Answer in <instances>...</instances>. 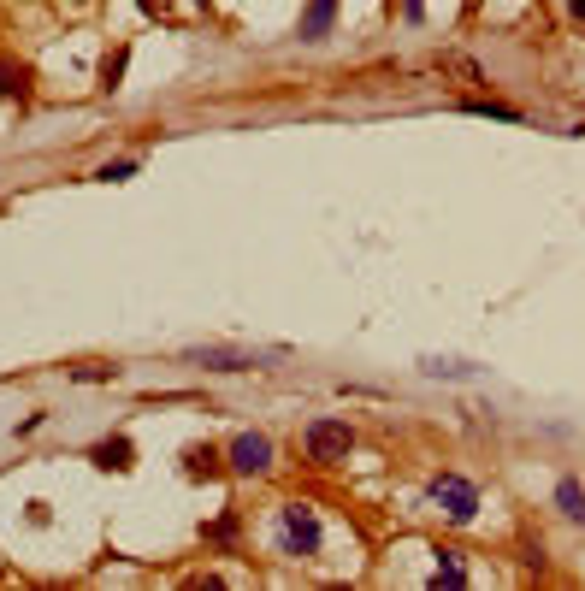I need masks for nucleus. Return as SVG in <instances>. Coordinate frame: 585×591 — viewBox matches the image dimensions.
I'll return each instance as SVG.
<instances>
[{
    "instance_id": "1",
    "label": "nucleus",
    "mask_w": 585,
    "mask_h": 591,
    "mask_svg": "<svg viewBox=\"0 0 585 591\" xmlns=\"http://www.w3.org/2000/svg\"><path fill=\"white\" fill-rule=\"evenodd\" d=\"M320 515L308 509V503H284L278 509V544L290 550V556H320Z\"/></svg>"
},
{
    "instance_id": "2",
    "label": "nucleus",
    "mask_w": 585,
    "mask_h": 591,
    "mask_svg": "<svg viewBox=\"0 0 585 591\" xmlns=\"http://www.w3.org/2000/svg\"><path fill=\"white\" fill-rule=\"evenodd\" d=\"M349 450H355L349 420H314V426H308V461L337 467V461H349Z\"/></svg>"
},
{
    "instance_id": "3",
    "label": "nucleus",
    "mask_w": 585,
    "mask_h": 591,
    "mask_svg": "<svg viewBox=\"0 0 585 591\" xmlns=\"http://www.w3.org/2000/svg\"><path fill=\"white\" fill-rule=\"evenodd\" d=\"M426 497H432L450 521H473V515H479V491H473L461 473H438V479L426 485Z\"/></svg>"
},
{
    "instance_id": "4",
    "label": "nucleus",
    "mask_w": 585,
    "mask_h": 591,
    "mask_svg": "<svg viewBox=\"0 0 585 591\" xmlns=\"http://www.w3.org/2000/svg\"><path fill=\"white\" fill-rule=\"evenodd\" d=\"M231 467L237 473H266L272 467V438L266 432H237L231 438Z\"/></svg>"
},
{
    "instance_id": "5",
    "label": "nucleus",
    "mask_w": 585,
    "mask_h": 591,
    "mask_svg": "<svg viewBox=\"0 0 585 591\" xmlns=\"http://www.w3.org/2000/svg\"><path fill=\"white\" fill-rule=\"evenodd\" d=\"M331 24H337V0H308V12H302V42H325Z\"/></svg>"
},
{
    "instance_id": "6",
    "label": "nucleus",
    "mask_w": 585,
    "mask_h": 591,
    "mask_svg": "<svg viewBox=\"0 0 585 591\" xmlns=\"http://www.w3.org/2000/svg\"><path fill=\"white\" fill-rule=\"evenodd\" d=\"M89 461L107 467V473H130V467H136V450H130V438H107V444L89 450Z\"/></svg>"
},
{
    "instance_id": "7",
    "label": "nucleus",
    "mask_w": 585,
    "mask_h": 591,
    "mask_svg": "<svg viewBox=\"0 0 585 591\" xmlns=\"http://www.w3.org/2000/svg\"><path fill=\"white\" fill-rule=\"evenodd\" d=\"M195 361H207L219 373H243V367H255L260 355H249V349H195Z\"/></svg>"
},
{
    "instance_id": "8",
    "label": "nucleus",
    "mask_w": 585,
    "mask_h": 591,
    "mask_svg": "<svg viewBox=\"0 0 585 591\" xmlns=\"http://www.w3.org/2000/svg\"><path fill=\"white\" fill-rule=\"evenodd\" d=\"M432 586H450V591L467 586V562H461L455 550H438V574H432Z\"/></svg>"
},
{
    "instance_id": "9",
    "label": "nucleus",
    "mask_w": 585,
    "mask_h": 591,
    "mask_svg": "<svg viewBox=\"0 0 585 591\" xmlns=\"http://www.w3.org/2000/svg\"><path fill=\"white\" fill-rule=\"evenodd\" d=\"M556 509H562L568 521L585 526V491H580V479H562V485H556Z\"/></svg>"
},
{
    "instance_id": "10",
    "label": "nucleus",
    "mask_w": 585,
    "mask_h": 591,
    "mask_svg": "<svg viewBox=\"0 0 585 591\" xmlns=\"http://www.w3.org/2000/svg\"><path fill=\"white\" fill-rule=\"evenodd\" d=\"M184 473H190V479H201V473H219V450H201V444H195V450H184Z\"/></svg>"
},
{
    "instance_id": "11",
    "label": "nucleus",
    "mask_w": 585,
    "mask_h": 591,
    "mask_svg": "<svg viewBox=\"0 0 585 591\" xmlns=\"http://www.w3.org/2000/svg\"><path fill=\"white\" fill-rule=\"evenodd\" d=\"M24 89H30V77H24V66H0V95H6V101H12V95L24 101Z\"/></svg>"
},
{
    "instance_id": "12",
    "label": "nucleus",
    "mask_w": 585,
    "mask_h": 591,
    "mask_svg": "<svg viewBox=\"0 0 585 591\" xmlns=\"http://www.w3.org/2000/svg\"><path fill=\"white\" fill-rule=\"evenodd\" d=\"M125 66H130V48H119V54H107V60H101V83H107V89H119V77H125Z\"/></svg>"
},
{
    "instance_id": "13",
    "label": "nucleus",
    "mask_w": 585,
    "mask_h": 591,
    "mask_svg": "<svg viewBox=\"0 0 585 591\" xmlns=\"http://www.w3.org/2000/svg\"><path fill=\"white\" fill-rule=\"evenodd\" d=\"M130 172H136V160H113V166H101L95 178H101V184H119V178H130Z\"/></svg>"
},
{
    "instance_id": "14",
    "label": "nucleus",
    "mask_w": 585,
    "mask_h": 591,
    "mask_svg": "<svg viewBox=\"0 0 585 591\" xmlns=\"http://www.w3.org/2000/svg\"><path fill=\"white\" fill-rule=\"evenodd\" d=\"M467 113H491V119H520L515 107H497V101H467Z\"/></svg>"
},
{
    "instance_id": "15",
    "label": "nucleus",
    "mask_w": 585,
    "mask_h": 591,
    "mask_svg": "<svg viewBox=\"0 0 585 591\" xmlns=\"http://www.w3.org/2000/svg\"><path fill=\"white\" fill-rule=\"evenodd\" d=\"M231 532H237V521H231V515H225L219 526H207V538H213V544H231Z\"/></svg>"
},
{
    "instance_id": "16",
    "label": "nucleus",
    "mask_w": 585,
    "mask_h": 591,
    "mask_svg": "<svg viewBox=\"0 0 585 591\" xmlns=\"http://www.w3.org/2000/svg\"><path fill=\"white\" fill-rule=\"evenodd\" d=\"M568 12H574V18H585V0H568Z\"/></svg>"
},
{
    "instance_id": "17",
    "label": "nucleus",
    "mask_w": 585,
    "mask_h": 591,
    "mask_svg": "<svg viewBox=\"0 0 585 591\" xmlns=\"http://www.w3.org/2000/svg\"><path fill=\"white\" fill-rule=\"evenodd\" d=\"M195 6H207V0H195Z\"/></svg>"
}]
</instances>
